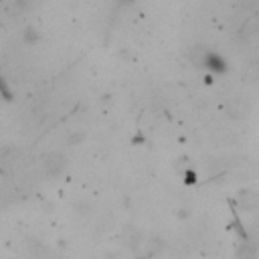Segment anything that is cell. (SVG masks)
Listing matches in <instances>:
<instances>
[{"instance_id":"obj_1","label":"cell","mask_w":259,"mask_h":259,"mask_svg":"<svg viewBox=\"0 0 259 259\" xmlns=\"http://www.w3.org/2000/svg\"><path fill=\"white\" fill-rule=\"evenodd\" d=\"M227 109H229V113H231L233 117H243V115H247V113H249L251 105H249V101H247L243 95H235V97H231V99H229Z\"/></svg>"},{"instance_id":"obj_3","label":"cell","mask_w":259,"mask_h":259,"mask_svg":"<svg viewBox=\"0 0 259 259\" xmlns=\"http://www.w3.org/2000/svg\"><path fill=\"white\" fill-rule=\"evenodd\" d=\"M239 204L245 210H259V192H255V190H243L239 194Z\"/></svg>"},{"instance_id":"obj_4","label":"cell","mask_w":259,"mask_h":259,"mask_svg":"<svg viewBox=\"0 0 259 259\" xmlns=\"http://www.w3.org/2000/svg\"><path fill=\"white\" fill-rule=\"evenodd\" d=\"M235 259H257V249L251 243H243L235 251Z\"/></svg>"},{"instance_id":"obj_2","label":"cell","mask_w":259,"mask_h":259,"mask_svg":"<svg viewBox=\"0 0 259 259\" xmlns=\"http://www.w3.org/2000/svg\"><path fill=\"white\" fill-rule=\"evenodd\" d=\"M42 168H45V172H47L49 176L59 174V172L65 168V158H63V154H57V152L49 154V156L45 158V162H42Z\"/></svg>"}]
</instances>
